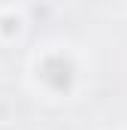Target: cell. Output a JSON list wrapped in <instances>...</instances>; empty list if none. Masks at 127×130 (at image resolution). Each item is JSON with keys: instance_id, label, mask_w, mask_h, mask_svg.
<instances>
[{"instance_id": "6da1fadb", "label": "cell", "mask_w": 127, "mask_h": 130, "mask_svg": "<svg viewBox=\"0 0 127 130\" xmlns=\"http://www.w3.org/2000/svg\"><path fill=\"white\" fill-rule=\"evenodd\" d=\"M36 76H39V82H42L49 91L67 94V91H73L76 67H73V61H70L64 52H52V55H45V58L36 64Z\"/></svg>"}, {"instance_id": "7a4b0ae2", "label": "cell", "mask_w": 127, "mask_h": 130, "mask_svg": "<svg viewBox=\"0 0 127 130\" xmlns=\"http://www.w3.org/2000/svg\"><path fill=\"white\" fill-rule=\"evenodd\" d=\"M0 33L3 36H18L21 33V18L12 15V12L9 15H0Z\"/></svg>"}]
</instances>
